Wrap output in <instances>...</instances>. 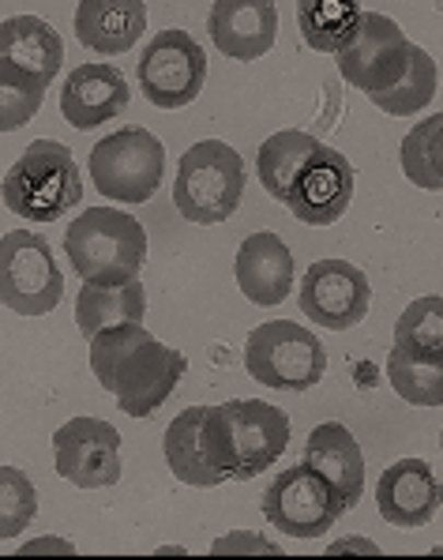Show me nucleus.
Returning a JSON list of instances; mask_svg holds the SVG:
<instances>
[{
	"label": "nucleus",
	"mask_w": 443,
	"mask_h": 560,
	"mask_svg": "<svg viewBox=\"0 0 443 560\" xmlns=\"http://www.w3.org/2000/svg\"><path fill=\"white\" fill-rule=\"evenodd\" d=\"M91 369L128 418H151L180 384L188 358L143 324H117L91 339Z\"/></svg>",
	"instance_id": "obj_1"
},
{
	"label": "nucleus",
	"mask_w": 443,
	"mask_h": 560,
	"mask_svg": "<svg viewBox=\"0 0 443 560\" xmlns=\"http://www.w3.org/2000/svg\"><path fill=\"white\" fill-rule=\"evenodd\" d=\"M203 444L225 481H248L264 474L290 444V413L264 399H233L207 407Z\"/></svg>",
	"instance_id": "obj_2"
},
{
	"label": "nucleus",
	"mask_w": 443,
	"mask_h": 560,
	"mask_svg": "<svg viewBox=\"0 0 443 560\" xmlns=\"http://www.w3.org/2000/svg\"><path fill=\"white\" fill-rule=\"evenodd\" d=\"M65 253L83 282L120 287L143 275L147 230L136 214L117 207H86L65 230Z\"/></svg>",
	"instance_id": "obj_3"
},
{
	"label": "nucleus",
	"mask_w": 443,
	"mask_h": 560,
	"mask_svg": "<svg viewBox=\"0 0 443 560\" xmlns=\"http://www.w3.org/2000/svg\"><path fill=\"white\" fill-rule=\"evenodd\" d=\"M83 200V174L57 140H34L4 174V207L31 222H57Z\"/></svg>",
	"instance_id": "obj_4"
},
{
	"label": "nucleus",
	"mask_w": 443,
	"mask_h": 560,
	"mask_svg": "<svg viewBox=\"0 0 443 560\" xmlns=\"http://www.w3.org/2000/svg\"><path fill=\"white\" fill-rule=\"evenodd\" d=\"M245 159L222 140H199L177 162L173 203L196 226H219L233 219L245 196Z\"/></svg>",
	"instance_id": "obj_5"
},
{
	"label": "nucleus",
	"mask_w": 443,
	"mask_h": 560,
	"mask_svg": "<svg viewBox=\"0 0 443 560\" xmlns=\"http://www.w3.org/2000/svg\"><path fill=\"white\" fill-rule=\"evenodd\" d=\"M91 185L113 203H147L166 174V148L147 128H117L86 159Z\"/></svg>",
	"instance_id": "obj_6"
},
{
	"label": "nucleus",
	"mask_w": 443,
	"mask_h": 560,
	"mask_svg": "<svg viewBox=\"0 0 443 560\" xmlns=\"http://www.w3.org/2000/svg\"><path fill=\"white\" fill-rule=\"evenodd\" d=\"M245 369L252 381L275 387V392H308L324 381L327 350L308 327L293 320H271L248 335Z\"/></svg>",
	"instance_id": "obj_7"
},
{
	"label": "nucleus",
	"mask_w": 443,
	"mask_h": 560,
	"mask_svg": "<svg viewBox=\"0 0 443 560\" xmlns=\"http://www.w3.org/2000/svg\"><path fill=\"white\" fill-rule=\"evenodd\" d=\"M0 298L20 316H46L65 298V275L46 237L12 230L0 241Z\"/></svg>",
	"instance_id": "obj_8"
},
{
	"label": "nucleus",
	"mask_w": 443,
	"mask_h": 560,
	"mask_svg": "<svg viewBox=\"0 0 443 560\" xmlns=\"http://www.w3.org/2000/svg\"><path fill=\"white\" fill-rule=\"evenodd\" d=\"M139 91L159 109H185L207 83L203 46L185 31H162L143 46L136 65Z\"/></svg>",
	"instance_id": "obj_9"
},
{
	"label": "nucleus",
	"mask_w": 443,
	"mask_h": 560,
	"mask_svg": "<svg viewBox=\"0 0 443 560\" xmlns=\"http://www.w3.org/2000/svg\"><path fill=\"white\" fill-rule=\"evenodd\" d=\"M413 42L406 38L390 15L384 12H361L353 38L338 49V72L350 88L361 94H384L395 88L410 68Z\"/></svg>",
	"instance_id": "obj_10"
},
{
	"label": "nucleus",
	"mask_w": 443,
	"mask_h": 560,
	"mask_svg": "<svg viewBox=\"0 0 443 560\" xmlns=\"http://www.w3.org/2000/svg\"><path fill=\"white\" fill-rule=\"evenodd\" d=\"M350 512V504L338 497V489L324 474H316L305 459L298 467L282 470L264 493V515L275 530L290 538H319L335 527V520Z\"/></svg>",
	"instance_id": "obj_11"
},
{
	"label": "nucleus",
	"mask_w": 443,
	"mask_h": 560,
	"mask_svg": "<svg viewBox=\"0 0 443 560\" xmlns=\"http://www.w3.org/2000/svg\"><path fill=\"white\" fill-rule=\"evenodd\" d=\"M301 313L327 331H350L369 316V275L350 260H316L301 279Z\"/></svg>",
	"instance_id": "obj_12"
},
{
	"label": "nucleus",
	"mask_w": 443,
	"mask_h": 560,
	"mask_svg": "<svg viewBox=\"0 0 443 560\" xmlns=\"http://www.w3.org/2000/svg\"><path fill=\"white\" fill-rule=\"evenodd\" d=\"M54 463L75 489H106L120 481V433L102 418H72L54 433Z\"/></svg>",
	"instance_id": "obj_13"
},
{
	"label": "nucleus",
	"mask_w": 443,
	"mask_h": 560,
	"mask_svg": "<svg viewBox=\"0 0 443 560\" xmlns=\"http://www.w3.org/2000/svg\"><path fill=\"white\" fill-rule=\"evenodd\" d=\"M353 203V166L342 151L319 148L308 159V166L301 170L298 185H293L285 207L293 211V219L305 226H331L342 219Z\"/></svg>",
	"instance_id": "obj_14"
},
{
	"label": "nucleus",
	"mask_w": 443,
	"mask_h": 560,
	"mask_svg": "<svg viewBox=\"0 0 443 560\" xmlns=\"http://www.w3.org/2000/svg\"><path fill=\"white\" fill-rule=\"evenodd\" d=\"M376 504L390 527L413 530L432 523V515L443 508V486L424 459H398L380 474Z\"/></svg>",
	"instance_id": "obj_15"
},
{
	"label": "nucleus",
	"mask_w": 443,
	"mask_h": 560,
	"mask_svg": "<svg viewBox=\"0 0 443 560\" xmlns=\"http://www.w3.org/2000/svg\"><path fill=\"white\" fill-rule=\"evenodd\" d=\"M207 34L230 60H259L271 54L278 38L275 0H214Z\"/></svg>",
	"instance_id": "obj_16"
},
{
	"label": "nucleus",
	"mask_w": 443,
	"mask_h": 560,
	"mask_svg": "<svg viewBox=\"0 0 443 560\" xmlns=\"http://www.w3.org/2000/svg\"><path fill=\"white\" fill-rule=\"evenodd\" d=\"M128 80L117 65H80L60 88V114L72 128H98L128 109Z\"/></svg>",
	"instance_id": "obj_17"
},
{
	"label": "nucleus",
	"mask_w": 443,
	"mask_h": 560,
	"mask_svg": "<svg viewBox=\"0 0 443 560\" xmlns=\"http://www.w3.org/2000/svg\"><path fill=\"white\" fill-rule=\"evenodd\" d=\"M237 287L252 305L275 308L293 294V253L282 237L264 230V234H248L237 248L233 260Z\"/></svg>",
	"instance_id": "obj_18"
},
{
	"label": "nucleus",
	"mask_w": 443,
	"mask_h": 560,
	"mask_svg": "<svg viewBox=\"0 0 443 560\" xmlns=\"http://www.w3.org/2000/svg\"><path fill=\"white\" fill-rule=\"evenodd\" d=\"M147 4L143 0H80L75 4V38L91 54L120 57L143 38Z\"/></svg>",
	"instance_id": "obj_19"
},
{
	"label": "nucleus",
	"mask_w": 443,
	"mask_h": 560,
	"mask_svg": "<svg viewBox=\"0 0 443 560\" xmlns=\"http://www.w3.org/2000/svg\"><path fill=\"white\" fill-rule=\"evenodd\" d=\"M305 463L316 474H324L327 481L338 489L346 504H358L364 493V455L361 444L353 441V433L338 421H324L308 433L305 441Z\"/></svg>",
	"instance_id": "obj_20"
},
{
	"label": "nucleus",
	"mask_w": 443,
	"mask_h": 560,
	"mask_svg": "<svg viewBox=\"0 0 443 560\" xmlns=\"http://www.w3.org/2000/svg\"><path fill=\"white\" fill-rule=\"evenodd\" d=\"M0 60L38 75L42 83H54L65 65V42L38 15H8L0 27Z\"/></svg>",
	"instance_id": "obj_21"
},
{
	"label": "nucleus",
	"mask_w": 443,
	"mask_h": 560,
	"mask_svg": "<svg viewBox=\"0 0 443 560\" xmlns=\"http://www.w3.org/2000/svg\"><path fill=\"white\" fill-rule=\"evenodd\" d=\"M203 421H207V407L180 410L177 418L170 421L166 441H162L166 467L173 470V478L185 481V486H193V489H214V486H222V481H225L222 474L214 470L211 455H207Z\"/></svg>",
	"instance_id": "obj_22"
},
{
	"label": "nucleus",
	"mask_w": 443,
	"mask_h": 560,
	"mask_svg": "<svg viewBox=\"0 0 443 560\" xmlns=\"http://www.w3.org/2000/svg\"><path fill=\"white\" fill-rule=\"evenodd\" d=\"M324 143L312 132H298V128H285V132H275L259 143L256 154V170H259V185L271 200L285 203L298 185L301 170L308 166V159L316 154Z\"/></svg>",
	"instance_id": "obj_23"
},
{
	"label": "nucleus",
	"mask_w": 443,
	"mask_h": 560,
	"mask_svg": "<svg viewBox=\"0 0 443 560\" xmlns=\"http://www.w3.org/2000/svg\"><path fill=\"white\" fill-rule=\"evenodd\" d=\"M147 294L143 282H120V287H98V282H83L80 298H75V324L86 339L117 324H143Z\"/></svg>",
	"instance_id": "obj_24"
},
{
	"label": "nucleus",
	"mask_w": 443,
	"mask_h": 560,
	"mask_svg": "<svg viewBox=\"0 0 443 560\" xmlns=\"http://www.w3.org/2000/svg\"><path fill=\"white\" fill-rule=\"evenodd\" d=\"M361 20V0H298V27L308 49L338 54L353 38Z\"/></svg>",
	"instance_id": "obj_25"
},
{
	"label": "nucleus",
	"mask_w": 443,
	"mask_h": 560,
	"mask_svg": "<svg viewBox=\"0 0 443 560\" xmlns=\"http://www.w3.org/2000/svg\"><path fill=\"white\" fill-rule=\"evenodd\" d=\"M413 361H443V298L429 294L403 308L395 324V347Z\"/></svg>",
	"instance_id": "obj_26"
},
{
	"label": "nucleus",
	"mask_w": 443,
	"mask_h": 560,
	"mask_svg": "<svg viewBox=\"0 0 443 560\" xmlns=\"http://www.w3.org/2000/svg\"><path fill=\"white\" fill-rule=\"evenodd\" d=\"M403 174L413 180L417 188L440 192L443 188V114L424 117L421 125H413L403 140Z\"/></svg>",
	"instance_id": "obj_27"
},
{
	"label": "nucleus",
	"mask_w": 443,
	"mask_h": 560,
	"mask_svg": "<svg viewBox=\"0 0 443 560\" xmlns=\"http://www.w3.org/2000/svg\"><path fill=\"white\" fill-rule=\"evenodd\" d=\"M436 83H440L436 60L424 54L421 46H413L410 68H406L403 80H398L395 88L384 91V94H372L369 102L376 109H384V114H390V117H413V114H421L432 98H436Z\"/></svg>",
	"instance_id": "obj_28"
},
{
	"label": "nucleus",
	"mask_w": 443,
	"mask_h": 560,
	"mask_svg": "<svg viewBox=\"0 0 443 560\" xmlns=\"http://www.w3.org/2000/svg\"><path fill=\"white\" fill-rule=\"evenodd\" d=\"M387 381L413 407H443V361H413L398 350L387 354Z\"/></svg>",
	"instance_id": "obj_29"
},
{
	"label": "nucleus",
	"mask_w": 443,
	"mask_h": 560,
	"mask_svg": "<svg viewBox=\"0 0 443 560\" xmlns=\"http://www.w3.org/2000/svg\"><path fill=\"white\" fill-rule=\"evenodd\" d=\"M46 88L38 75L23 72V68L0 60V128L4 132H15L42 109V98H46Z\"/></svg>",
	"instance_id": "obj_30"
},
{
	"label": "nucleus",
	"mask_w": 443,
	"mask_h": 560,
	"mask_svg": "<svg viewBox=\"0 0 443 560\" xmlns=\"http://www.w3.org/2000/svg\"><path fill=\"white\" fill-rule=\"evenodd\" d=\"M0 534L4 538H15V534H23L31 527V520L38 515V493H34L31 478L23 470L15 467H4L0 470Z\"/></svg>",
	"instance_id": "obj_31"
},
{
	"label": "nucleus",
	"mask_w": 443,
	"mask_h": 560,
	"mask_svg": "<svg viewBox=\"0 0 443 560\" xmlns=\"http://www.w3.org/2000/svg\"><path fill=\"white\" fill-rule=\"evenodd\" d=\"M211 553H214V557H225V553H267V557H278L282 549H278L275 541H267L264 534L233 530V534H225V538L214 541Z\"/></svg>",
	"instance_id": "obj_32"
},
{
	"label": "nucleus",
	"mask_w": 443,
	"mask_h": 560,
	"mask_svg": "<svg viewBox=\"0 0 443 560\" xmlns=\"http://www.w3.org/2000/svg\"><path fill=\"white\" fill-rule=\"evenodd\" d=\"M49 549H65V553H72V546H68V541H60V538H38V541H31L27 553H49Z\"/></svg>",
	"instance_id": "obj_33"
},
{
	"label": "nucleus",
	"mask_w": 443,
	"mask_h": 560,
	"mask_svg": "<svg viewBox=\"0 0 443 560\" xmlns=\"http://www.w3.org/2000/svg\"><path fill=\"white\" fill-rule=\"evenodd\" d=\"M346 549H364V553H376V549H372V541H364V538H342L331 553H346Z\"/></svg>",
	"instance_id": "obj_34"
},
{
	"label": "nucleus",
	"mask_w": 443,
	"mask_h": 560,
	"mask_svg": "<svg viewBox=\"0 0 443 560\" xmlns=\"http://www.w3.org/2000/svg\"><path fill=\"white\" fill-rule=\"evenodd\" d=\"M440 447H443V433H440Z\"/></svg>",
	"instance_id": "obj_35"
}]
</instances>
